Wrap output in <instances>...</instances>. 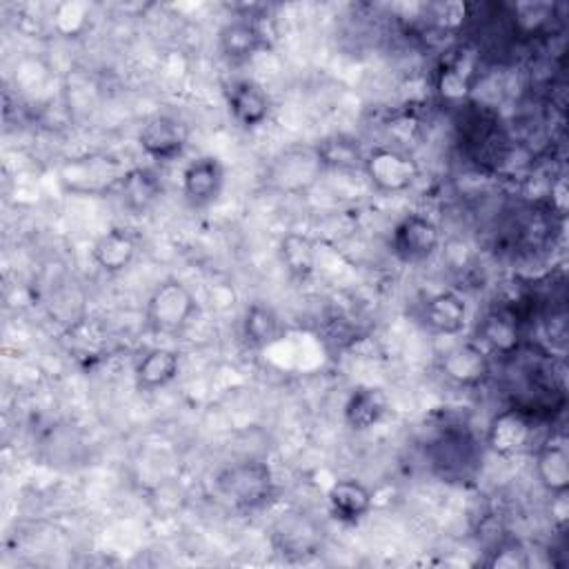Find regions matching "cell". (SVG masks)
Instances as JSON below:
<instances>
[{
  "label": "cell",
  "instance_id": "obj_1",
  "mask_svg": "<svg viewBox=\"0 0 569 569\" xmlns=\"http://www.w3.org/2000/svg\"><path fill=\"white\" fill-rule=\"evenodd\" d=\"M218 491L231 500L233 507L244 511H256L269 505L276 482L267 462L242 460L222 469L216 478Z\"/></svg>",
  "mask_w": 569,
  "mask_h": 569
},
{
  "label": "cell",
  "instance_id": "obj_2",
  "mask_svg": "<svg viewBox=\"0 0 569 569\" xmlns=\"http://www.w3.org/2000/svg\"><path fill=\"white\" fill-rule=\"evenodd\" d=\"M196 313V298L187 284L176 278L162 280L149 296L144 318L153 333L176 336Z\"/></svg>",
  "mask_w": 569,
  "mask_h": 569
},
{
  "label": "cell",
  "instance_id": "obj_3",
  "mask_svg": "<svg viewBox=\"0 0 569 569\" xmlns=\"http://www.w3.org/2000/svg\"><path fill=\"white\" fill-rule=\"evenodd\" d=\"M536 442V416L525 407L502 409L489 422L487 445L500 458L522 456L531 451Z\"/></svg>",
  "mask_w": 569,
  "mask_h": 569
},
{
  "label": "cell",
  "instance_id": "obj_4",
  "mask_svg": "<svg viewBox=\"0 0 569 569\" xmlns=\"http://www.w3.org/2000/svg\"><path fill=\"white\" fill-rule=\"evenodd\" d=\"M362 169L369 182L382 193L407 191L420 176L418 162L393 147H373L362 158Z\"/></svg>",
  "mask_w": 569,
  "mask_h": 569
},
{
  "label": "cell",
  "instance_id": "obj_5",
  "mask_svg": "<svg viewBox=\"0 0 569 569\" xmlns=\"http://www.w3.org/2000/svg\"><path fill=\"white\" fill-rule=\"evenodd\" d=\"M438 244H440L438 224L431 218L420 213L405 216L391 233V249L396 258L409 264L422 262L429 256H433Z\"/></svg>",
  "mask_w": 569,
  "mask_h": 569
},
{
  "label": "cell",
  "instance_id": "obj_6",
  "mask_svg": "<svg viewBox=\"0 0 569 569\" xmlns=\"http://www.w3.org/2000/svg\"><path fill=\"white\" fill-rule=\"evenodd\" d=\"M189 140V129L173 116H153L149 118L140 133H138V144L140 149L160 162L176 160Z\"/></svg>",
  "mask_w": 569,
  "mask_h": 569
},
{
  "label": "cell",
  "instance_id": "obj_7",
  "mask_svg": "<svg viewBox=\"0 0 569 569\" xmlns=\"http://www.w3.org/2000/svg\"><path fill=\"white\" fill-rule=\"evenodd\" d=\"M227 107L242 129H256L269 118L271 100L256 80L240 78L227 87Z\"/></svg>",
  "mask_w": 569,
  "mask_h": 569
},
{
  "label": "cell",
  "instance_id": "obj_8",
  "mask_svg": "<svg viewBox=\"0 0 569 569\" xmlns=\"http://www.w3.org/2000/svg\"><path fill=\"white\" fill-rule=\"evenodd\" d=\"M222 184L224 169L213 156H200L191 160L182 171V193L193 207L211 204L220 196Z\"/></svg>",
  "mask_w": 569,
  "mask_h": 569
},
{
  "label": "cell",
  "instance_id": "obj_9",
  "mask_svg": "<svg viewBox=\"0 0 569 569\" xmlns=\"http://www.w3.org/2000/svg\"><path fill=\"white\" fill-rule=\"evenodd\" d=\"M327 505L336 520L356 525L371 511L373 496L365 482L356 478H342L329 487Z\"/></svg>",
  "mask_w": 569,
  "mask_h": 569
},
{
  "label": "cell",
  "instance_id": "obj_10",
  "mask_svg": "<svg viewBox=\"0 0 569 569\" xmlns=\"http://www.w3.org/2000/svg\"><path fill=\"white\" fill-rule=\"evenodd\" d=\"M440 369L442 373L462 387L478 385L487 378L489 373V358L480 345L473 342H462L451 347L442 358H440Z\"/></svg>",
  "mask_w": 569,
  "mask_h": 569
},
{
  "label": "cell",
  "instance_id": "obj_11",
  "mask_svg": "<svg viewBox=\"0 0 569 569\" xmlns=\"http://www.w3.org/2000/svg\"><path fill=\"white\" fill-rule=\"evenodd\" d=\"M218 47L229 62H247L264 47V33L253 18H236L220 29Z\"/></svg>",
  "mask_w": 569,
  "mask_h": 569
},
{
  "label": "cell",
  "instance_id": "obj_12",
  "mask_svg": "<svg viewBox=\"0 0 569 569\" xmlns=\"http://www.w3.org/2000/svg\"><path fill=\"white\" fill-rule=\"evenodd\" d=\"M478 336L480 342L500 353V356H511L518 349L520 342V320L518 313L509 307H498L491 309L478 325Z\"/></svg>",
  "mask_w": 569,
  "mask_h": 569
},
{
  "label": "cell",
  "instance_id": "obj_13",
  "mask_svg": "<svg viewBox=\"0 0 569 569\" xmlns=\"http://www.w3.org/2000/svg\"><path fill=\"white\" fill-rule=\"evenodd\" d=\"M536 476L551 496L567 493L569 453L565 440H545L536 447Z\"/></svg>",
  "mask_w": 569,
  "mask_h": 569
},
{
  "label": "cell",
  "instance_id": "obj_14",
  "mask_svg": "<svg viewBox=\"0 0 569 569\" xmlns=\"http://www.w3.org/2000/svg\"><path fill=\"white\" fill-rule=\"evenodd\" d=\"M425 325L440 336H456L467 322V302L453 291H440L425 302Z\"/></svg>",
  "mask_w": 569,
  "mask_h": 569
},
{
  "label": "cell",
  "instance_id": "obj_15",
  "mask_svg": "<svg viewBox=\"0 0 569 569\" xmlns=\"http://www.w3.org/2000/svg\"><path fill=\"white\" fill-rule=\"evenodd\" d=\"M180 369V358L169 347H153L142 353V358L136 365V385L142 391H156L167 387Z\"/></svg>",
  "mask_w": 569,
  "mask_h": 569
},
{
  "label": "cell",
  "instance_id": "obj_16",
  "mask_svg": "<svg viewBox=\"0 0 569 569\" xmlns=\"http://www.w3.org/2000/svg\"><path fill=\"white\" fill-rule=\"evenodd\" d=\"M136 238L127 229L116 227L96 240L91 256L104 273H118L131 264V260L136 258Z\"/></svg>",
  "mask_w": 569,
  "mask_h": 569
},
{
  "label": "cell",
  "instance_id": "obj_17",
  "mask_svg": "<svg viewBox=\"0 0 569 569\" xmlns=\"http://www.w3.org/2000/svg\"><path fill=\"white\" fill-rule=\"evenodd\" d=\"M389 409L387 396L378 387H358L349 393L345 402V422L351 429H371L378 425Z\"/></svg>",
  "mask_w": 569,
  "mask_h": 569
},
{
  "label": "cell",
  "instance_id": "obj_18",
  "mask_svg": "<svg viewBox=\"0 0 569 569\" xmlns=\"http://www.w3.org/2000/svg\"><path fill=\"white\" fill-rule=\"evenodd\" d=\"M162 187L158 176L147 167H133L120 176V196L127 209L144 211L160 196Z\"/></svg>",
  "mask_w": 569,
  "mask_h": 569
},
{
  "label": "cell",
  "instance_id": "obj_19",
  "mask_svg": "<svg viewBox=\"0 0 569 569\" xmlns=\"http://www.w3.org/2000/svg\"><path fill=\"white\" fill-rule=\"evenodd\" d=\"M316 156H318L320 164L333 167V169H353V167L362 164V158H365L358 140L342 136V133L320 140Z\"/></svg>",
  "mask_w": 569,
  "mask_h": 569
},
{
  "label": "cell",
  "instance_id": "obj_20",
  "mask_svg": "<svg viewBox=\"0 0 569 569\" xmlns=\"http://www.w3.org/2000/svg\"><path fill=\"white\" fill-rule=\"evenodd\" d=\"M280 256L289 273L296 278H307L316 269V244L305 233H287L280 242Z\"/></svg>",
  "mask_w": 569,
  "mask_h": 569
},
{
  "label": "cell",
  "instance_id": "obj_21",
  "mask_svg": "<svg viewBox=\"0 0 569 569\" xmlns=\"http://www.w3.org/2000/svg\"><path fill=\"white\" fill-rule=\"evenodd\" d=\"M242 331H244V338L253 347H264V345H271L278 338L280 320H278V316L271 307L256 302L244 311Z\"/></svg>",
  "mask_w": 569,
  "mask_h": 569
}]
</instances>
